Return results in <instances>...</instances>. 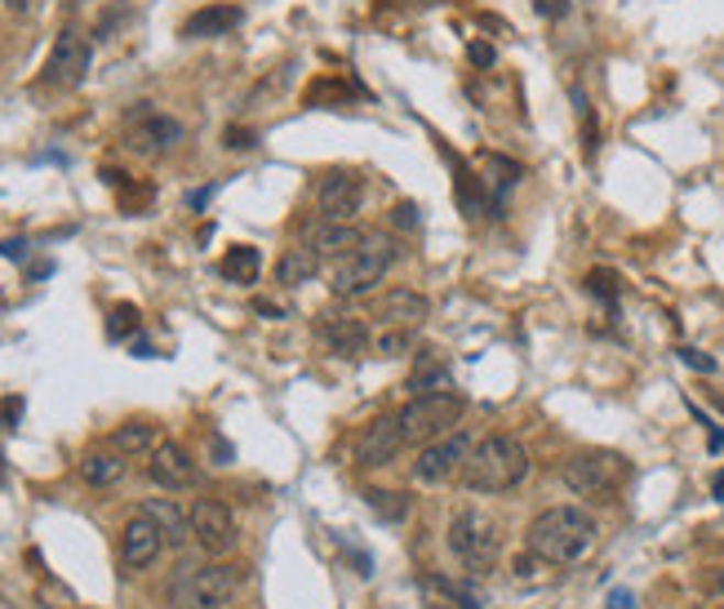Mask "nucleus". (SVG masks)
<instances>
[{
  "label": "nucleus",
  "instance_id": "f257e3e1",
  "mask_svg": "<svg viewBox=\"0 0 724 609\" xmlns=\"http://www.w3.org/2000/svg\"><path fill=\"white\" fill-rule=\"evenodd\" d=\"M595 534H600L595 516L564 503V508H547V512H538L529 521L525 552H534L542 565H556L560 569V565H578L595 547Z\"/></svg>",
  "mask_w": 724,
  "mask_h": 609
},
{
  "label": "nucleus",
  "instance_id": "f03ea898",
  "mask_svg": "<svg viewBox=\"0 0 724 609\" xmlns=\"http://www.w3.org/2000/svg\"><path fill=\"white\" fill-rule=\"evenodd\" d=\"M525 476H529V449L516 436H507V432H494L485 441H471L467 463L458 471L462 490H471V494H507V490H516Z\"/></svg>",
  "mask_w": 724,
  "mask_h": 609
},
{
  "label": "nucleus",
  "instance_id": "7ed1b4c3",
  "mask_svg": "<svg viewBox=\"0 0 724 609\" xmlns=\"http://www.w3.org/2000/svg\"><path fill=\"white\" fill-rule=\"evenodd\" d=\"M240 591V569L227 561H209V565H191L183 561L169 578V609H231Z\"/></svg>",
  "mask_w": 724,
  "mask_h": 609
},
{
  "label": "nucleus",
  "instance_id": "20e7f679",
  "mask_svg": "<svg viewBox=\"0 0 724 609\" xmlns=\"http://www.w3.org/2000/svg\"><path fill=\"white\" fill-rule=\"evenodd\" d=\"M396 259H401V246H396V240H387V236H365L347 259L333 263V272H329L333 298H365V294H374V290L387 281V272H392Z\"/></svg>",
  "mask_w": 724,
  "mask_h": 609
},
{
  "label": "nucleus",
  "instance_id": "39448f33",
  "mask_svg": "<svg viewBox=\"0 0 724 609\" xmlns=\"http://www.w3.org/2000/svg\"><path fill=\"white\" fill-rule=\"evenodd\" d=\"M467 414V396L453 392V388H440V392H423V396H409L396 414L401 423V436L405 445H431L440 436H449L458 427V418Z\"/></svg>",
  "mask_w": 724,
  "mask_h": 609
},
{
  "label": "nucleus",
  "instance_id": "423d86ee",
  "mask_svg": "<svg viewBox=\"0 0 724 609\" xmlns=\"http://www.w3.org/2000/svg\"><path fill=\"white\" fill-rule=\"evenodd\" d=\"M560 480L569 485V494L591 499V503H605V499H614L623 490L627 458L614 454V449H578V454L564 458Z\"/></svg>",
  "mask_w": 724,
  "mask_h": 609
},
{
  "label": "nucleus",
  "instance_id": "0eeeda50",
  "mask_svg": "<svg viewBox=\"0 0 724 609\" xmlns=\"http://www.w3.org/2000/svg\"><path fill=\"white\" fill-rule=\"evenodd\" d=\"M445 547H449V556H453L471 578H480V574H490L494 561H498V525H494L485 512L467 508V512H458V516L449 521Z\"/></svg>",
  "mask_w": 724,
  "mask_h": 609
},
{
  "label": "nucleus",
  "instance_id": "6e6552de",
  "mask_svg": "<svg viewBox=\"0 0 724 609\" xmlns=\"http://www.w3.org/2000/svg\"><path fill=\"white\" fill-rule=\"evenodd\" d=\"M187 516H191V539L200 543L205 556H218V561H222V556L235 547L240 530H235V516H231L227 503H218V499H196Z\"/></svg>",
  "mask_w": 724,
  "mask_h": 609
},
{
  "label": "nucleus",
  "instance_id": "1a4fd4ad",
  "mask_svg": "<svg viewBox=\"0 0 724 609\" xmlns=\"http://www.w3.org/2000/svg\"><path fill=\"white\" fill-rule=\"evenodd\" d=\"M467 449H471V436L458 432V427L449 436L423 445V454L414 458V480L418 485H445V480H453L462 471V463H467Z\"/></svg>",
  "mask_w": 724,
  "mask_h": 609
},
{
  "label": "nucleus",
  "instance_id": "9d476101",
  "mask_svg": "<svg viewBox=\"0 0 724 609\" xmlns=\"http://www.w3.org/2000/svg\"><path fill=\"white\" fill-rule=\"evenodd\" d=\"M161 552H165L161 525L147 512H134L125 521V530H120V565H125L130 574H143V569H152L161 561Z\"/></svg>",
  "mask_w": 724,
  "mask_h": 609
},
{
  "label": "nucleus",
  "instance_id": "9b49d317",
  "mask_svg": "<svg viewBox=\"0 0 724 609\" xmlns=\"http://www.w3.org/2000/svg\"><path fill=\"white\" fill-rule=\"evenodd\" d=\"M89 58H94V50H89V41L80 32H58V41H54L45 67H41V80L45 85H58V89H72V85L85 80Z\"/></svg>",
  "mask_w": 724,
  "mask_h": 609
},
{
  "label": "nucleus",
  "instance_id": "f8f14e48",
  "mask_svg": "<svg viewBox=\"0 0 724 609\" xmlns=\"http://www.w3.org/2000/svg\"><path fill=\"white\" fill-rule=\"evenodd\" d=\"M183 143V126L174 116H161V111H147V102H139L134 111V126L125 130V148L139 152V156H161L169 148Z\"/></svg>",
  "mask_w": 724,
  "mask_h": 609
},
{
  "label": "nucleus",
  "instance_id": "ddd939ff",
  "mask_svg": "<svg viewBox=\"0 0 724 609\" xmlns=\"http://www.w3.org/2000/svg\"><path fill=\"white\" fill-rule=\"evenodd\" d=\"M360 200H365V187H360L355 174H325L320 187H316V214L320 222H351L360 214Z\"/></svg>",
  "mask_w": 724,
  "mask_h": 609
},
{
  "label": "nucleus",
  "instance_id": "4468645a",
  "mask_svg": "<svg viewBox=\"0 0 724 609\" xmlns=\"http://www.w3.org/2000/svg\"><path fill=\"white\" fill-rule=\"evenodd\" d=\"M147 476H152L156 490L178 494V490H191V485H196V463H191V454L178 441H156L152 463H147Z\"/></svg>",
  "mask_w": 724,
  "mask_h": 609
},
{
  "label": "nucleus",
  "instance_id": "2eb2a0df",
  "mask_svg": "<svg viewBox=\"0 0 724 609\" xmlns=\"http://www.w3.org/2000/svg\"><path fill=\"white\" fill-rule=\"evenodd\" d=\"M374 316H379V329H418L431 316V303H427V294H418L409 285H392L379 294Z\"/></svg>",
  "mask_w": 724,
  "mask_h": 609
},
{
  "label": "nucleus",
  "instance_id": "dca6fc26",
  "mask_svg": "<svg viewBox=\"0 0 724 609\" xmlns=\"http://www.w3.org/2000/svg\"><path fill=\"white\" fill-rule=\"evenodd\" d=\"M401 449H405V436H401L396 414L392 418H374V423L360 427V436H355V467H387V463H396Z\"/></svg>",
  "mask_w": 724,
  "mask_h": 609
},
{
  "label": "nucleus",
  "instance_id": "f3484780",
  "mask_svg": "<svg viewBox=\"0 0 724 609\" xmlns=\"http://www.w3.org/2000/svg\"><path fill=\"white\" fill-rule=\"evenodd\" d=\"M360 240H365V231H360L355 222H320L311 231V254L320 263H338L360 246Z\"/></svg>",
  "mask_w": 724,
  "mask_h": 609
},
{
  "label": "nucleus",
  "instance_id": "a211bd4d",
  "mask_svg": "<svg viewBox=\"0 0 724 609\" xmlns=\"http://www.w3.org/2000/svg\"><path fill=\"white\" fill-rule=\"evenodd\" d=\"M240 23H245V10H240V6H205V10H196L183 23V36L187 41H213V36L235 32Z\"/></svg>",
  "mask_w": 724,
  "mask_h": 609
},
{
  "label": "nucleus",
  "instance_id": "6ab92c4d",
  "mask_svg": "<svg viewBox=\"0 0 724 609\" xmlns=\"http://www.w3.org/2000/svg\"><path fill=\"white\" fill-rule=\"evenodd\" d=\"M475 165H480V187H485L490 205H503V200H507V192L525 178V170H520L512 156H498V152H485Z\"/></svg>",
  "mask_w": 724,
  "mask_h": 609
},
{
  "label": "nucleus",
  "instance_id": "aec40b11",
  "mask_svg": "<svg viewBox=\"0 0 724 609\" xmlns=\"http://www.w3.org/2000/svg\"><path fill=\"white\" fill-rule=\"evenodd\" d=\"M320 338L338 356H360V351L374 342L370 329H365V320H355V316H320Z\"/></svg>",
  "mask_w": 724,
  "mask_h": 609
},
{
  "label": "nucleus",
  "instance_id": "412c9836",
  "mask_svg": "<svg viewBox=\"0 0 724 609\" xmlns=\"http://www.w3.org/2000/svg\"><path fill=\"white\" fill-rule=\"evenodd\" d=\"M440 388H453L449 360H440L436 351H418V356H414V370H409V379H405V392H409V396H423V392H440Z\"/></svg>",
  "mask_w": 724,
  "mask_h": 609
},
{
  "label": "nucleus",
  "instance_id": "4be33fe9",
  "mask_svg": "<svg viewBox=\"0 0 724 609\" xmlns=\"http://www.w3.org/2000/svg\"><path fill=\"white\" fill-rule=\"evenodd\" d=\"M80 476L85 485H94V490H111V485L125 480V454H116V449H89L80 458Z\"/></svg>",
  "mask_w": 724,
  "mask_h": 609
},
{
  "label": "nucleus",
  "instance_id": "5701e85b",
  "mask_svg": "<svg viewBox=\"0 0 724 609\" xmlns=\"http://www.w3.org/2000/svg\"><path fill=\"white\" fill-rule=\"evenodd\" d=\"M143 512L161 525V534H165V543H169V547H183V543L191 539V516H187L174 499H147V503H143Z\"/></svg>",
  "mask_w": 724,
  "mask_h": 609
},
{
  "label": "nucleus",
  "instance_id": "b1692460",
  "mask_svg": "<svg viewBox=\"0 0 724 609\" xmlns=\"http://www.w3.org/2000/svg\"><path fill=\"white\" fill-rule=\"evenodd\" d=\"M316 272H320V259L311 254V246H294L276 259V285H285V290H298V285L316 281Z\"/></svg>",
  "mask_w": 724,
  "mask_h": 609
},
{
  "label": "nucleus",
  "instance_id": "393cba45",
  "mask_svg": "<svg viewBox=\"0 0 724 609\" xmlns=\"http://www.w3.org/2000/svg\"><path fill=\"white\" fill-rule=\"evenodd\" d=\"M111 449H116V454H125V458H134V454H152V449H156V423H147V418L120 423V427L111 432Z\"/></svg>",
  "mask_w": 724,
  "mask_h": 609
},
{
  "label": "nucleus",
  "instance_id": "a878e982",
  "mask_svg": "<svg viewBox=\"0 0 724 609\" xmlns=\"http://www.w3.org/2000/svg\"><path fill=\"white\" fill-rule=\"evenodd\" d=\"M218 272H222L227 281H235V285H254L259 272H263V254H259L254 246H231Z\"/></svg>",
  "mask_w": 724,
  "mask_h": 609
},
{
  "label": "nucleus",
  "instance_id": "bb28decb",
  "mask_svg": "<svg viewBox=\"0 0 724 609\" xmlns=\"http://www.w3.org/2000/svg\"><path fill=\"white\" fill-rule=\"evenodd\" d=\"M365 503H370V512H374L379 521H392V525H401V521L409 516V499L396 494V490H370Z\"/></svg>",
  "mask_w": 724,
  "mask_h": 609
},
{
  "label": "nucleus",
  "instance_id": "cd10ccee",
  "mask_svg": "<svg viewBox=\"0 0 724 609\" xmlns=\"http://www.w3.org/2000/svg\"><path fill=\"white\" fill-rule=\"evenodd\" d=\"M374 351L379 356H405V351H414V329H379Z\"/></svg>",
  "mask_w": 724,
  "mask_h": 609
},
{
  "label": "nucleus",
  "instance_id": "c85d7f7f",
  "mask_svg": "<svg viewBox=\"0 0 724 609\" xmlns=\"http://www.w3.org/2000/svg\"><path fill=\"white\" fill-rule=\"evenodd\" d=\"M134 329H139V307H130V303L111 307V325H107L111 338H125V334H134Z\"/></svg>",
  "mask_w": 724,
  "mask_h": 609
},
{
  "label": "nucleus",
  "instance_id": "c756f323",
  "mask_svg": "<svg viewBox=\"0 0 724 609\" xmlns=\"http://www.w3.org/2000/svg\"><path fill=\"white\" fill-rule=\"evenodd\" d=\"M586 294L605 298V303L614 307V303H618V276H614V272H591V276H586Z\"/></svg>",
  "mask_w": 724,
  "mask_h": 609
},
{
  "label": "nucleus",
  "instance_id": "7c9ffc66",
  "mask_svg": "<svg viewBox=\"0 0 724 609\" xmlns=\"http://www.w3.org/2000/svg\"><path fill=\"white\" fill-rule=\"evenodd\" d=\"M467 58H471V67L485 72V67H494V63H498V50H494L490 41H471V45H467Z\"/></svg>",
  "mask_w": 724,
  "mask_h": 609
},
{
  "label": "nucleus",
  "instance_id": "2f4dec72",
  "mask_svg": "<svg viewBox=\"0 0 724 609\" xmlns=\"http://www.w3.org/2000/svg\"><path fill=\"white\" fill-rule=\"evenodd\" d=\"M392 222H396V227H401V231H414V227H418V222H423V209H418V205H414V200H401V205H396V209H392Z\"/></svg>",
  "mask_w": 724,
  "mask_h": 609
},
{
  "label": "nucleus",
  "instance_id": "473e14b6",
  "mask_svg": "<svg viewBox=\"0 0 724 609\" xmlns=\"http://www.w3.org/2000/svg\"><path fill=\"white\" fill-rule=\"evenodd\" d=\"M676 356L689 365V370H698V374H715V360H711L706 351H698V347H680Z\"/></svg>",
  "mask_w": 724,
  "mask_h": 609
},
{
  "label": "nucleus",
  "instance_id": "72a5a7b5",
  "mask_svg": "<svg viewBox=\"0 0 724 609\" xmlns=\"http://www.w3.org/2000/svg\"><path fill=\"white\" fill-rule=\"evenodd\" d=\"M254 143H259V134H254V130H235V126H231V130L222 134V148H231V152H250Z\"/></svg>",
  "mask_w": 724,
  "mask_h": 609
},
{
  "label": "nucleus",
  "instance_id": "f704fd0d",
  "mask_svg": "<svg viewBox=\"0 0 724 609\" xmlns=\"http://www.w3.org/2000/svg\"><path fill=\"white\" fill-rule=\"evenodd\" d=\"M23 418V396H6L0 401V427H14Z\"/></svg>",
  "mask_w": 724,
  "mask_h": 609
},
{
  "label": "nucleus",
  "instance_id": "c9c22d12",
  "mask_svg": "<svg viewBox=\"0 0 724 609\" xmlns=\"http://www.w3.org/2000/svg\"><path fill=\"white\" fill-rule=\"evenodd\" d=\"M534 10H538L542 19H564V14H569V0H534Z\"/></svg>",
  "mask_w": 724,
  "mask_h": 609
},
{
  "label": "nucleus",
  "instance_id": "e433bc0d",
  "mask_svg": "<svg viewBox=\"0 0 724 609\" xmlns=\"http://www.w3.org/2000/svg\"><path fill=\"white\" fill-rule=\"evenodd\" d=\"M605 609H636V596H632V591H623V587H618V591H614V596H610V605H605Z\"/></svg>",
  "mask_w": 724,
  "mask_h": 609
},
{
  "label": "nucleus",
  "instance_id": "4c0bfd02",
  "mask_svg": "<svg viewBox=\"0 0 724 609\" xmlns=\"http://www.w3.org/2000/svg\"><path fill=\"white\" fill-rule=\"evenodd\" d=\"M213 458H218V467L231 463V445H227V441H213Z\"/></svg>",
  "mask_w": 724,
  "mask_h": 609
},
{
  "label": "nucleus",
  "instance_id": "58836bf2",
  "mask_svg": "<svg viewBox=\"0 0 724 609\" xmlns=\"http://www.w3.org/2000/svg\"><path fill=\"white\" fill-rule=\"evenodd\" d=\"M0 6H6V10H14V14H23V10L32 6V0H0Z\"/></svg>",
  "mask_w": 724,
  "mask_h": 609
},
{
  "label": "nucleus",
  "instance_id": "ea45409f",
  "mask_svg": "<svg viewBox=\"0 0 724 609\" xmlns=\"http://www.w3.org/2000/svg\"><path fill=\"white\" fill-rule=\"evenodd\" d=\"M711 494H715V499H720V503H724V471H720V476H715V485H711Z\"/></svg>",
  "mask_w": 724,
  "mask_h": 609
},
{
  "label": "nucleus",
  "instance_id": "a19ab883",
  "mask_svg": "<svg viewBox=\"0 0 724 609\" xmlns=\"http://www.w3.org/2000/svg\"><path fill=\"white\" fill-rule=\"evenodd\" d=\"M711 591H715V596H724V569H720V574L711 578Z\"/></svg>",
  "mask_w": 724,
  "mask_h": 609
},
{
  "label": "nucleus",
  "instance_id": "79ce46f5",
  "mask_svg": "<svg viewBox=\"0 0 724 609\" xmlns=\"http://www.w3.org/2000/svg\"><path fill=\"white\" fill-rule=\"evenodd\" d=\"M715 449H724V432H711V454Z\"/></svg>",
  "mask_w": 724,
  "mask_h": 609
},
{
  "label": "nucleus",
  "instance_id": "37998d69",
  "mask_svg": "<svg viewBox=\"0 0 724 609\" xmlns=\"http://www.w3.org/2000/svg\"><path fill=\"white\" fill-rule=\"evenodd\" d=\"M63 6H67V10H76V6H80V0H63Z\"/></svg>",
  "mask_w": 724,
  "mask_h": 609
},
{
  "label": "nucleus",
  "instance_id": "c03bdc74",
  "mask_svg": "<svg viewBox=\"0 0 724 609\" xmlns=\"http://www.w3.org/2000/svg\"><path fill=\"white\" fill-rule=\"evenodd\" d=\"M0 480H6V471H0Z\"/></svg>",
  "mask_w": 724,
  "mask_h": 609
},
{
  "label": "nucleus",
  "instance_id": "a18cd8bd",
  "mask_svg": "<svg viewBox=\"0 0 724 609\" xmlns=\"http://www.w3.org/2000/svg\"><path fill=\"white\" fill-rule=\"evenodd\" d=\"M715 609H724V605H715Z\"/></svg>",
  "mask_w": 724,
  "mask_h": 609
}]
</instances>
